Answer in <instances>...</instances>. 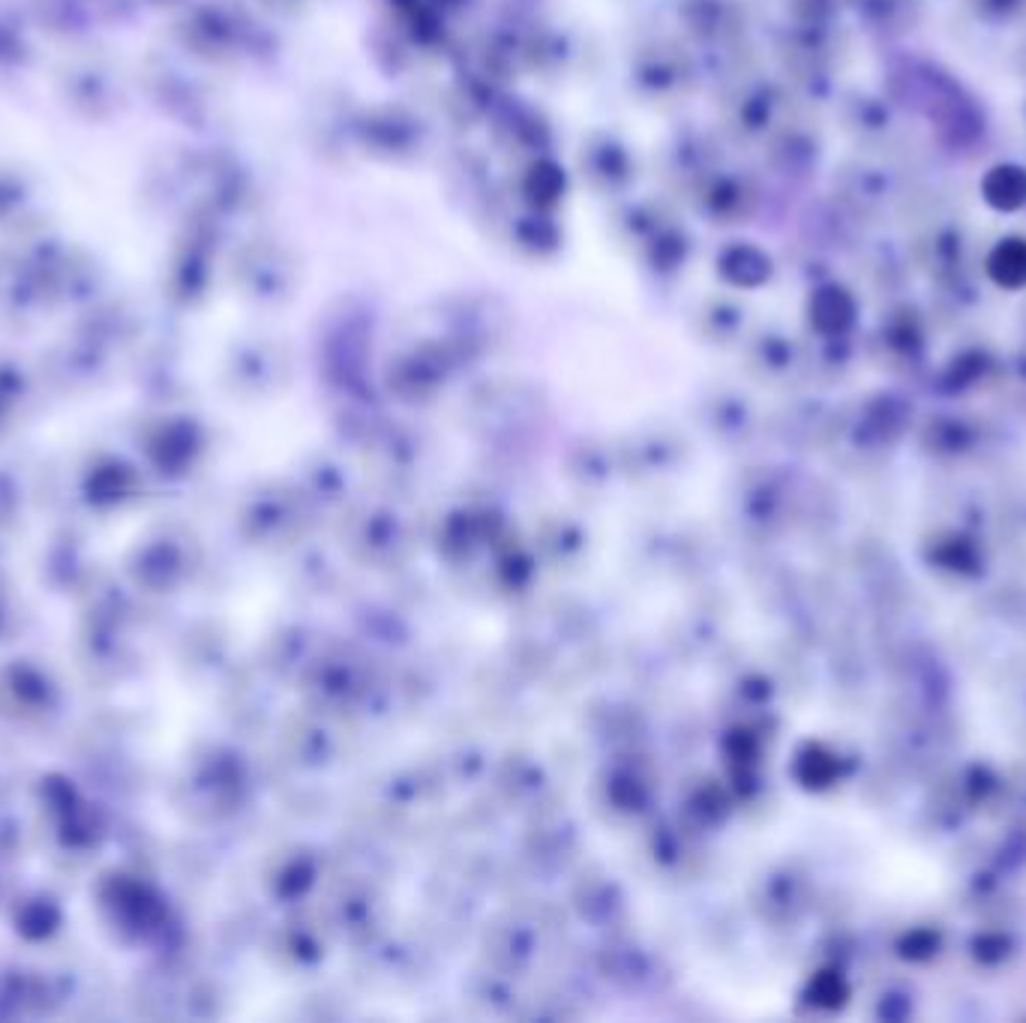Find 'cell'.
I'll return each mask as SVG.
<instances>
[{"label":"cell","instance_id":"7a4b0ae2","mask_svg":"<svg viewBox=\"0 0 1026 1023\" xmlns=\"http://www.w3.org/2000/svg\"><path fill=\"white\" fill-rule=\"evenodd\" d=\"M987 273L999 288H1023L1026 285V240L1005 237L987 255Z\"/></svg>","mask_w":1026,"mask_h":1023},{"label":"cell","instance_id":"6da1fadb","mask_svg":"<svg viewBox=\"0 0 1026 1023\" xmlns=\"http://www.w3.org/2000/svg\"><path fill=\"white\" fill-rule=\"evenodd\" d=\"M981 195L999 213L1020 210L1026 204V168L1011 165V162L993 165L981 177Z\"/></svg>","mask_w":1026,"mask_h":1023}]
</instances>
